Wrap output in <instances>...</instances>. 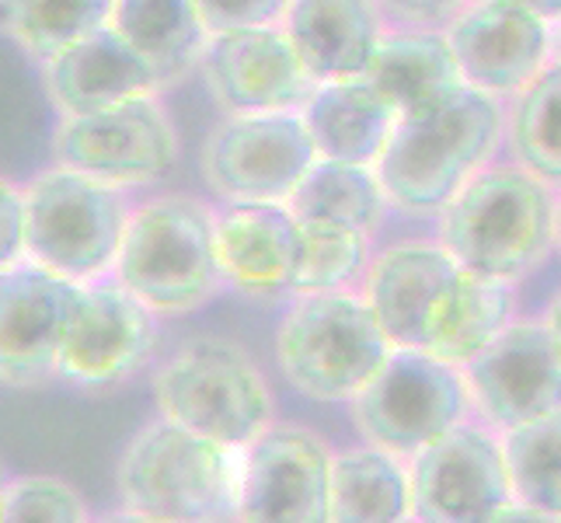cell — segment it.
I'll return each mask as SVG.
<instances>
[{
  "label": "cell",
  "instance_id": "ee69618b",
  "mask_svg": "<svg viewBox=\"0 0 561 523\" xmlns=\"http://www.w3.org/2000/svg\"><path fill=\"white\" fill-rule=\"evenodd\" d=\"M238 523H241V520H238Z\"/></svg>",
  "mask_w": 561,
  "mask_h": 523
},
{
  "label": "cell",
  "instance_id": "f546056e",
  "mask_svg": "<svg viewBox=\"0 0 561 523\" xmlns=\"http://www.w3.org/2000/svg\"><path fill=\"white\" fill-rule=\"evenodd\" d=\"M513 499L561 520V412L534 419L502 436Z\"/></svg>",
  "mask_w": 561,
  "mask_h": 523
},
{
  "label": "cell",
  "instance_id": "277c9868",
  "mask_svg": "<svg viewBox=\"0 0 561 523\" xmlns=\"http://www.w3.org/2000/svg\"><path fill=\"white\" fill-rule=\"evenodd\" d=\"M112 280L158 318L199 311L227 286L217 209L185 192L133 206Z\"/></svg>",
  "mask_w": 561,
  "mask_h": 523
},
{
  "label": "cell",
  "instance_id": "ab89813d",
  "mask_svg": "<svg viewBox=\"0 0 561 523\" xmlns=\"http://www.w3.org/2000/svg\"><path fill=\"white\" fill-rule=\"evenodd\" d=\"M554 56H561V22L554 25Z\"/></svg>",
  "mask_w": 561,
  "mask_h": 523
},
{
  "label": "cell",
  "instance_id": "4fadbf2b",
  "mask_svg": "<svg viewBox=\"0 0 561 523\" xmlns=\"http://www.w3.org/2000/svg\"><path fill=\"white\" fill-rule=\"evenodd\" d=\"M81 304V283L28 259L0 273V387H35L56 377Z\"/></svg>",
  "mask_w": 561,
  "mask_h": 523
},
{
  "label": "cell",
  "instance_id": "30bf717a",
  "mask_svg": "<svg viewBox=\"0 0 561 523\" xmlns=\"http://www.w3.org/2000/svg\"><path fill=\"white\" fill-rule=\"evenodd\" d=\"M179 126L158 94H140L88 115H60L53 164L91 174L115 189L161 182L179 164Z\"/></svg>",
  "mask_w": 561,
  "mask_h": 523
},
{
  "label": "cell",
  "instance_id": "e575fe53",
  "mask_svg": "<svg viewBox=\"0 0 561 523\" xmlns=\"http://www.w3.org/2000/svg\"><path fill=\"white\" fill-rule=\"evenodd\" d=\"M489 523H561V520H558V516H551V513H545V510L527 507V502L513 499L510 507H502Z\"/></svg>",
  "mask_w": 561,
  "mask_h": 523
},
{
  "label": "cell",
  "instance_id": "83f0119b",
  "mask_svg": "<svg viewBox=\"0 0 561 523\" xmlns=\"http://www.w3.org/2000/svg\"><path fill=\"white\" fill-rule=\"evenodd\" d=\"M506 144L513 161L561 192V56L506 102Z\"/></svg>",
  "mask_w": 561,
  "mask_h": 523
},
{
  "label": "cell",
  "instance_id": "44dd1931",
  "mask_svg": "<svg viewBox=\"0 0 561 523\" xmlns=\"http://www.w3.org/2000/svg\"><path fill=\"white\" fill-rule=\"evenodd\" d=\"M279 25L318 84L370 73L387 32L377 0H289Z\"/></svg>",
  "mask_w": 561,
  "mask_h": 523
},
{
  "label": "cell",
  "instance_id": "d4e9b609",
  "mask_svg": "<svg viewBox=\"0 0 561 523\" xmlns=\"http://www.w3.org/2000/svg\"><path fill=\"white\" fill-rule=\"evenodd\" d=\"M332 523H412V475L404 457L353 447L332 461Z\"/></svg>",
  "mask_w": 561,
  "mask_h": 523
},
{
  "label": "cell",
  "instance_id": "1f68e13d",
  "mask_svg": "<svg viewBox=\"0 0 561 523\" xmlns=\"http://www.w3.org/2000/svg\"><path fill=\"white\" fill-rule=\"evenodd\" d=\"M209 35L251 25H279L289 0H196Z\"/></svg>",
  "mask_w": 561,
  "mask_h": 523
},
{
  "label": "cell",
  "instance_id": "ba28073f",
  "mask_svg": "<svg viewBox=\"0 0 561 523\" xmlns=\"http://www.w3.org/2000/svg\"><path fill=\"white\" fill-rule=\"evenodd\" d=\"M25 209L28 262L81 286L115 269L133 213L123 189L53 164L25 185Z\"/></svg>",
  "mask_w": 561,
  "mask_h": 523
},
{
  "label": "cell",
  "instance_id": "7bdbcfd3",
  "mask_svg": "<svg viewBox=\"0 0 561 523\" xmlns=\"http://www.w3.org/2000/svg\"><path fill=\"white\" fill-rule=\"evenodd\" d=\"M412 523H415V520H412Z\"/></svg>",
  "mask_w": 561,
  "mask_h": 523
},
{
  "label": "cell",
  "instance_id": "e0dca14e",
  "mask_svg": "<svg viewBox=\"0 0 561 523\" xmlns=\"http://www.w3.org/2000/svg\"><path fill=\"white\" fill-rule=\"evenodd\" d=\"M463 84L510 102L554 60V25L516 0H474L447 29Z\"/></svg>",
  "mask_w": 561,
  "mask_h": 523
},
{
  "label": "cell",
  "instance_id": "b9f144b4",
  "mask_svg": "<svg viewBox=\"0 0 561 523\" xmlns=\"http://www.w3.org/2000/svg\"><path fill=\"white\" fill-rule=\"evenodd\" d=\"M558 251H561V206H558Z\"/></svg>",
  "mask_w": 561,
  "mask_h": 523
},
{
  "label": "cell",
  "instance_id": "74e56055",
  "mask_svg": "<svg viewBox=\"0 0 561 523\" xmlns=\"http://www.w3.org/2000/svg\"><path fill=\"white\" fill-rule=\"evenodd\" d=\"M99 523H175V520H158V516H147V513H133V510H119V513H108Z\"/></svg>",
  "mask_w": 561,
  "mask_h": 523
},
{
  "label": "cell",
  "instance_id": "7a4b0ae2",
  "mask_svg": "<svg viewBox=\"0 0 561 523\" xmlns=\"http://www.w3.org/2000/svg\"><path fill=\"white\" fill-rule=\"evenodd\" d=\"M561 192L519 161H492L439 213L436 241L474 276L516 286L558 251Z\"/></svg>",
  "mask_w": 561,
  "mask_h": 523
},
{
  "label": "cell",
  "instance_id": "f1b7e54d",
  "mask_svg": "<svg viewBox=\"0 0 561 523\" xmlns=\"http://www.w3.org/2000/svg\"><path fill=\"white\" fill-rule=\"evenodd\" d=\"M300 230L304 245L294 280L297 297L339 294V289H353V283L366 280V269L374 262V238L328 220H300Z\"/></svg>",
  "mask_w": 561,
  "mask_h": 523
},
{
  "label": "cell",
  "instance_id": "ffe728a7",
  "mask_svg": "<svg viewBox=\"0 0 561 523\" xmlns=\"http://www.w3.org/2000/svg\"><path fill=\"white\" fill-rule=\"evenodd\" d=\"M43 81L60 115L102 112L164 88L153 67L112 25L91 32L43 64Z\"/></svg>",
  "mask_w": 561,
  "mask_h": 523
},
{
  "label": "cell",
  "instance_id": "484cf974",
  "mask_svg": "<svg viewBox=\"0 0 561 523\" xmlns=\"http://www.w3.org/2000/svg\"><path fill=\"white\" fill-rule=\"evenodd\" d=\"M289 209L300 220H328L377 238L394 206L377 168L318 158L289 196Z\"/></svg>",
  "mask_w": 561,
  "mask_h": 523
},
{
  "label": "cell",
  "instance_id": "836d02e7",
  "mask_svg": "<svg viewBox=\"0 0 561 523\" xmlns=\"http://www.w3.org/2000/svg\"><path fill=\"white\" fill-rule=\"evenodd\" d=\"M25 185H18L0 174V273L18 262H25Z\"/></svg>",
  "mask_w": 561,
  "mask_h": 523
},
{
  "label": "cell",
  "instance_id": "5bb4252c",
  "mask_svg": "<svg viewBox=\"0 0 561 523\" xmlns=\"http://www.w3.org/2000/svg\"><path fill=\"white\" fill-rule=\"evenodd\" d=\"M460 371L471 409L502 436L561 412V356L545 321H510Z\"/></svg>",
  "mask_w": 561,
  "mask_h": 523
},
{
  "label": "cell",
  "instance_id": "d590c367",
  "mask_svg": "<svg viewBox=\"0 0 561 523\" xmlns=\"http://www.w3.org/2000/svg\"><path fill=\"white\" fill-rule=\"evenodd\" d=\"M545 325H548V332H551V342H554L558 356H561V289H558V294L551 297V304H548Z\"/></svg>",
  "mask_w": 561,
  "mask_h": 523
},
{
  "label": "cell",
  "instance_id": "60d3db41",
  "mask_svg": "<svg viewBox=\"0 0 561 523\" xmlns=\"http://www.w3.org/2000/svg\"><path fill=\"white\" fill-rule=\"evenodd\" d=\"M4 507H8V489H0V523H4Z\"/></svg>",
  "mask_w": 561,
  "mask_h": 523
},
{
  "label": "cell",
  "instance_id": "f35d334b",
  "mask_svg": "<svg viewBox=\"0 0 561 523\" xmlns=\"http://www.w3.org/2000/svg\"><path fill=\"white\" fill-rule=\"evenodd\" d=\"M11 481H14V478L8 475V468H4V461H0V489H8V486H11Z\"/></svg>",
  "mask_w": 561,
  "mask_h": 523
},
{
  "label": "cell",
  "instance_id": "8992f818",
  "mask_svg": "<svg viewBox=\"0 0 561 523\" xmlns=\"http://www.w3.org/2000/svg\"><path fill=\"white\" fill-rule=\"evenodd\" d=\"M153 401L164 419L238 451L276 425V401L259 363L220 336L179 345L153 374Z\"/></svg>",
  "mask_w": 561,
  "mask_h": 523
},
{
  "label": "cell",
  "instance_id": "7402d4cb",
  "mask_svg": "<svg viewBox=\"0 0 561 523\" xmlns=\"http://www.w3.org/2000/svg\"><path fill=\"white\" fill-rule=\"evenodd\" d=\"M318 158L377 168L398 126L394 105L370 77L324 81L300 109Z\"/></svg>",
  "mask_w": 561,
  "mask_h": 523
},
{
  "label": "cell",
  "instance_id": "8d00e7d4",
  "mask_svg": "<svg viewBox=\"0 0 561 523\" xmlns=\"http://www.w3.org/2000/svg\"><path fill=\"white\" fill-rule=\"evenodd\" d=\"M516 4L530 8L534 14H540V18H545V22H551V25L561 22V0H516Z\"/></svg>",
  "mask_w": 561,
  "mask_h": 523
},
{
  "label": "cell",
  "instance_id": "603a6c76",
  "mask_svg": "<svg viewBox=\"0 0 561 523\" xmlns=\"http://www.w3.org/2000/svg\"><path fill=\"white\" fill-rule=\"evenodd\" d=\"M366 77L394 105L398 120L436 109L463 88L450 38L436 29H387Z\"/></svg>",
  "mask_w": 561,
  "mask_h": 523
},
{
  "label": "cell",
  "instance_id": "d6a6232c",
  "mask_svg": "<svg viewBox=\"0 0 561 523\" xmlns=\"http://www.w3.org/2000/svg\"><path fill=\"white\" fill-rule=\"evenodd\" d=\"M387 29H436L447 32L474 0H377Z\"/></svg>",
  "mask_w": 561,
  "mask_h": 523
},
{
  "label": "cell",
  "instance_id": "9c48e42d",
  "mask_svg": "<svg viewBox=\"0 0 561 523\" xmlns=\"http://www.w3.org/2000/svg\"><path fill=\"white\" fill-rule=\"evenodd\" d=\"M471 412L463 371L422 349H394L353 398V419L374 447L412 461Z\"/></svg>",
  "mask_w": 561,
  "mask_h": 523
},
{
  "label": "cell",
  "instance_id": "4dcf8cb0",
  "mask_svg": "<svg viewBox=\"0 0 561 523\" xmlns=\"http://www.w3.org/2000/svg\"><path fill=\"white\" fill-rule=\"evenodd\" d=\"M4 523H91V516L73 486L49 475H32L8 486Z\"/></svg>",
  "mask_w": 561,
  "mask_h": 523
},
{
  "label": "cell",
  "instance_id": "5b68a950",
  "mask_svg": "<svg viewBox=\"0 0 561 523\" xmlns=\"http://www.w3.org/2000/svg\"><path fill=\"white\" fill-rule=\"evenodd\" d=\"M244 451L158 419L129 440L115 471L123 507L175 523L241 520Z\"/></svg>",
  "mask_w": 561,
  "mask_h": 523
},
{
  "label": "cell",
  "instance_id": "7c38bea8",
  "mask_svg": "<svg viewBox=\"0 0 561 523\" xmlns=\"http://www.w3.org/2000/svg\"><path fill=\"white\" fill-rule=\"evenodd\" d=\"M415 523H489L513 502L506 443L485 422L454 425L409 461Z\"/></svg>",
  "mask_w": 561,
  "mask_h": 523
},
{
  "label": "cell",
  "instance_id": "52a82bcc",
  "mask_svg": "<svg viewBox=\"0 0 561 523\" xmlns=\"http://www.w3.org/2000/svg\"><path fill=\"white\" fill-rule=\"evenodd\" d=\"M394 353L363 294L297 297L276 332V360L294 391L311 401H353Z\"/></svg>",
  "mask_w": 561,
  "mask_h": 523
},
{
  "label": "cell",
  "instance_id": "2e32d148",
  "mask_svg": "<svg viewBox=\"0 0 561 523\" xmlns=\"http://www.w3.org/2000/svg\"><path fill=\"white\" fill-rule=\"evenodd\" d=\"M332 451L300 425H268L244 447L241 523H332Z\"/></svg>",
  "mask_w": 561,
  "mask_h": 523
},
{
  "label": "cell",
  "instance_id": "9a60e30c",
  "mask_svg": "<svg viewBox=\"0 0 561 523\" xmlns=\"http://www.w3.org/2000/svg\"><path fill=\"white\" fill-rule=\"evenodd\" d=\"M199 73L224 115L300 112L318 88L283 25L209 35Z\"/></svg>",
  "mask_w": 561,
  "mask_h": 523
},
{
  "label": "cell",
  "instance_id": "3957f363",
  "mask_svg": "<svg viewBox=\"0 0 561 523\" xmlns=\"http://www.w3.org/2000/svg\"><path fill=\"white\" fill-rule=\"evenodd\" d=\"M506 144V102L463 84L454 99L401 115L377 164L391 206L412 217H439L447 203Z\"/></svg>",
  "mask_w": 561,
  "mask_h": 523
},
{
  "label": "cell",
  "instance_id": "4316f807",
  "mask_svg": "<svg viewBox=\"0 0 561 523\" xmlns=\"http://www.w3.org/2000/svg\"><path fill=\"white\" fill-rule=\"evenodd\" d=\"M115 0H0V35L38 67L108 25Z\"/></svg>",
  "mask_w": 561,
  "mask_h": 523
},
{
  "label": "cell",
  "instance_id": "8fae6325",
  "mask_svg": "<svg viewBox=\"0 0 561 523\" xmlns=\"http://www.w3.org/2000/svg\"><path fill=\"white\" fill-rule=\"evenodd\" d=\"M314 161L300 112L224 115L203 144V179L224 203H289Z\"/></svg>",
  "mask_w": 561,
  "mask_h": 523
},
{
  "label": "cell",
  "instance_id": "6da1fadb",
  "mask_svg": "<svg viewBox=\"0 0 561 523\" xmlns=\"http://www.w3.org/2000/svg\"><path fill=\"white\" fill-rule=\"evenodd\" d=\"M363 297L394 349H422L463 366L513 321L510 283L468 273L439 241H398L377 251Z\"/></svg>",
  "mask_w": 561,
  "mask_h": 523
},
{
  "label": "cell",
  "instance_id": "d6986e66",
  "mask_svg": "<svg viewBox=\"0 0 561 523\" xmlns=\"http://www.w3.org/2000/svg\"><path fill=\"white\" fill-rule=\"evenodd\" d=\"M304 230L289 203H224L217 209V251L227 286L248 297L294 294Z\"/></svg>",
  "mask_w": 561,
  "mask_h": 523
},
{
  "label": "cell",
  "instance_id": "ac0fdd59",
  "mask_svg": "<svg viewBox=\"0 0 561 523\" xmlns=\"http://www.w3.org/2000/svg\"><path fill=\"white\" fill-rule=\"evenodd\" d=\"M158 339V315L129 289H123L115 280L88 283L81 315H77L73 332L64 345L56 377L84 387V391H105V387L126 384L150 363Z\"/></svg>",
  "mask_w": 561,
  "mask_h": 523
},
{
  "label": "cell",
  "instance_id": "cb8c5ba5",
  "mask_svg": "<svg viewBox=\"0 0 561 523\" xmlns=\"http://www.w3.org/2000/svg\"><path fill=\"white\" fill-rule=\"evenodd\" d=\"M108 25L153 67L164 88L199 70L209 43L196 0H115Z\"/></svg>",
  "mask_w": 561,
  "mask_h": 523
}]
</instances>
